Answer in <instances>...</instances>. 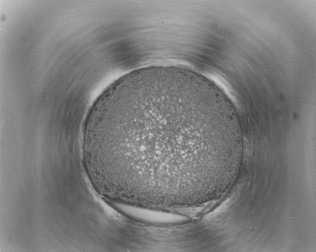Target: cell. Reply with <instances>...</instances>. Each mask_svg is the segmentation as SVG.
<instances>
[{"instance_id":"6da1fadb","label":"cell","mask_w":316,"mask_h":252,"mask_svg":"<svg viewBox=\"0 0 316 252\" xmlns=\"http://www.w3.org/2000/svg\"><path fill=\"white\" fill-rule=\"evenodd\" d=\"M219 122L197 81L159 72L114 86L98 137L111 182L127 200L178 204L197 190Z\"/></svg>"}]
</instances>
